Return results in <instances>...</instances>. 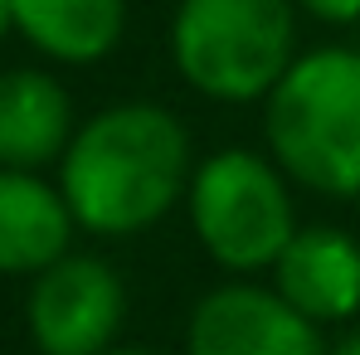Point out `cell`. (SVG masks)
<instances>
[{
  "mask_svg": "<svg viewBox=\"0 0 360 355\" xmlns=\"http://www.w3.org/2000/svg\"><path fill=\"white\" fill-rule=\"evenodd\" d=\"M190 131L156 103H117L83 122L59 161L73 224L98 238L146 234L190 190Z\"/></svg>",
  "mask_w": 360,
  "mask_h": 355,
  "instance_id": "6da1fadb",
  "label": "cell"
},
{
  "mask_svg": "<svg viewBox=\"0 0 360 355\" xmlns=\"http://www.w3.org/2000/svg\"><path fill=\"white\" fill-rule=\"evenodd\" d=\"M278 171L326 200L360 195V49H311L263 98Z\"/></svg>",
  "mask_w": 360,
  "mask_h": 355,
  "instance_id": "7a4b0ae2",
  "label": "cell"
},
{
  "mask_svg": "<svg viewBox=\"0 0 360 355\" xmlns=\"http://www.w3.org/2000/svg\"><path fill=\"white\" fill-rule=\"evenodd\" d=\"M292 0H180L171 54L180 78L214 103H258L292 68Z\"/></svg>",
  "mask_w": 360,
  "mask_h": 355,
  "instance_id": "3957f363",
  "label": "cell"
},
{
  "mask_svg": "<svg viewBox=\"0 0 360 355\" xmlns=\"http://www.w3.org/2000/svg\"><path fill=\"white\" fill-rule=\"evenodd\" d=\"M185 205L200 248L234 278L273 273V263L297 234L288 176L278 171V161L243 146L205 156L190 176Z\"/></svg>",
  "mask_w": 360,
  "mask_h": 355,
  "instance_id": "277c9868",
  "label": "cell"
},
{
  "mask_svg": "<svg viewBox=\"0 0 360 355\" xmlns=\"http://www.w3.org/2000/svg\"><path fill=\"white\" fill-rule=\"evenodd\" d=\"M127 321L122 273L98 253H63L25 292V331L39 355H103Z\"/></svg>",
  "mask_w": 360,
  "mask_h": 355,
  "instance_id": "5b68a950",
  "label": "cell"
},
{
  "mask_svg": "<svg viewBox=\"0 0 360 355\" xmlns=\"http://www.w3.org/2000/svg\"><path fill=\"white\" fill-rule=\"evenodd\" d=\"M185 355H326V341L278 288L234 278L190 306Z\"/></svg>",
  "mask_w": 360,
  "mask_h": 355,
  "instance_id": "8992f818",
  "label": "cell"
},
{
  "mask_svg": "<svg viewBox=\"0 0 360 355\" xmlns=\"http://www.w3.org/2000/svg\"><path fill=\"white\" fill-rule=\"evenodd\" d=\"M273 288L311 326H346L360 316V238L336 224H307L273 263Z\"/></svg>",
  "mask_w": 360,
  "mask_h": 355,
  "instance_id": "52a82bcc",
  "label": "cell"
},
{
  "mask_svg": "<svg viewBox=\"0 0 360 355\" xmlns=\"http://www.w3.org/2000/svg\"><path fill=\"white\" fill-rule=\"evenodd\" d=\"M73 131H78L73 103L54 73L44 68L0 73V166L5 171H44L63 161Z\"/></svg>",
  "mask_w": 360,
  "mask_h": 355,
  "instance_id": "ba28073f",
  "label": "cell"
},
{
  "mask_svg": "<svg viewBox=\"0 0 360 355\" xmlns=\"http://www.w3.org/2000/svg\"><path fill=\"white\" fill-rule=\"evenodd\" d=\"M73 209L59 185L39 171H5L0 166V273L5 278H39L49 263L73 253Z\"/></svg>",
  "mask_w": 360,
  "mask_h": 355,
  "instance_id": "9c48e42d",
  "label": "cell"
},
{
  "mask_svg": "<svg viewBox=\"0 0 360 355\" xmlns=\"http://www.w3.org/2000/svg\"><path fill=\"white\" fill-rule=\"evenodd\" d=\"M15 30L54 63H98L117 49L127 0H10Z\"/></svg>",
  "mask_w": 360,
  "mask_h": 355,
  "instance_id": "30bf717a",
  "label": "cell"
},
{
  "mask_svg": "<svg viewBox=\"0 0 360 355\" xmlns=\"http://www.w3.org/2000/svg\"><path fill=\"white\" fill-rule=\"evenodd\" d=\"M297 5L326 25H356L360 20V0H297Z\"/></svg>",
  "mask_w": 360,
  "mask_h": 355,
  "instance_id": "8fae6325",
  "label": "cell"
},
{
  "mask_svg": "<svg viewBox=\"0 0 360 355\" xmlns=\"http://www.w3.org/2000/svg\"><path fill=\"white\" fill-rule=\"evenodd\" d=\"M326 355H360V326H351V331H341L331 346H326Z\"/></svg>",
  "mask_w": 360,
  "mask_h": 355,
  "instance_id": "7c38bea8",
  "label": "cell"
},
{
  "mask_svg": "<svg viewBox=\"0 0 360 355\" xmlns=\"http://www.w3.org/2000/svg\"><path fill=\"white\" fill-rule=\"evenodd\" d=\"M15 30V10H10V0H0V39Z\"/></svg>",
  "mask_w": 360,
  "mask_h": 355,
  "instance_id": "4fadbf2b",
  "label": "cell"
},
{
  "mask_svg": "<svg viewBox=\"0 0 360 355\" xmlns=\"http://www.w3.org/2000/svg\"><path fill=\"white\" fill-rule=\"evenodd\" d=\"M103 355H161V351H146V346H112V351Z\"/></svg>",
  "mask_w": 360,
  "mask_h": 355,
  "instance_id": "5bb4252c",
  "label": "cell"
}]
</instances>
